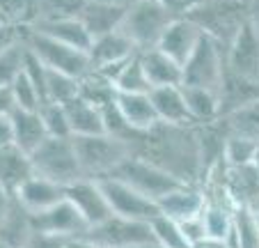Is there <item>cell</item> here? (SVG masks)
Masks as SVG:
<instances>
[{"label": "cell", "instance_id": "cell-44", "mask_svg": "<svg viewBox=\"0 0 259 248\" xmlns=\"http://www.w3.org/2000/svg\"><path fill=\"white\" fill-rule=\"evenodd\" d=\"M136 248H163V246H161V243L154 241V243H145V246H136Z\"/></svg>", "mask_w": 259, "mask_h": 248}, {"label": "cell", "instance_id": "cell-43", "mask_svg": "<svg viewBox=\"0 0 259 248\" xmlns=\"http://www.w3.org/2000/svg\"><path fill=\"white\" fill-rule=\"evenodd\" d=\"M250 19H252V25L257 28V32H259V3L257 0H252V16H250Z\"/></svg>", "mask_w": 259, "mask_h": 248}, {"label": "cell", "instance_id": "cell-8", "mask_svg": "<svg viewBox=\"0 0 259 248\" xmlns=\"http://www.w3.org/2000/svg\"><path fill=\"white\" fill-rule=\"evenodd\" d=\"M85 237L97 243L99 248H136L156 241L152 221L145 223V221L119 219V216H110L106 223L92 228Z\"/></svg>", "mask_w": 259, "mask_h": 248}, {"label": "cell", "instance_id": "cell-28", "mask_svg": "<svg viewBox=\"0 0 259 248\" xmlns=\"http://www.w3.org/2000/svg\"><path fill=\"white\" fill-rule=\"evenodd\" d=\"M225 241L230 248H259V225L250 204L236 207L234 228L227 234Z\"/></svg>", "mask_w": 259, "mask_h": 248}, {"label": "cell", "instance_id": "cell-34", "mask_svg": "<svg viewBox=\"0 0 259 248\" xmlns=\"http://www.w3.org/2000/svg\"><path fill=\"white\" fill-rule=\"evenodd\" d=\"M5 28H30L37 21V0H3Z\"/></svg>", "mask_w": 259, "mask_h": 248}, {"label": "cell", "instance_id": "cell-16", "mask_svg": "<svg viewBox=\"0 0 259 248\" xmlns=\"http://www.w3.org/2000/svg\"><path fill=\"white\" fill-rule=\"evenodd\" d=\"M10 117L12 122V145L23 150L25 154L37 152L46 140H49V131H46L44 117L39 111H21V108H12V111L3 113Z\"/></svg>", "mask_w": 259, "mask_h": 248}, {"label": "cell", "instance_id": "cell-30", "mask_svg": "<svg viewBox=\"0 0 259 248\" xmlns=\"http://www.w3.org/2000/svg\"><path fill=\"white\" fill-rule=\"evenodd\" d=\"M83 94V81L80 78L67 76L49 69V81H46V103H62L67 106L69 101L78 99Z\"/></svg>", "mask_w": 259, "mask_h": 248}, {"label": "cell", "instance_id": "cell-10", "mask_svg": "<svg viewBox=\"0 0 259 248\" xmlns=\"http://www.w3.org/2000/svg\"><path fill=\"white\" fill-rule=\"evenodd\" d=\"M225 69L250 83H259V32L252 19L245 21L236 37L225 46Z\"/></svg>", "mask_w": 259, "mask_h": 248}, {"label": "cell", "instance_id": "cell-38", "mask_svg": "<svg viewBox=\"0 0 259 248\" xmlns=\"http://www.w3.org/2000/svg\"><path fill=\"white\" fill-rule=\"evenodd\" d=\"M69 239L60 237V234H51V232H37L34 230L32 239H30L28 248H64Z\"/></svg>", "mask_w": 259, "mask_h": 248}, {"label": "cell", "instance_id": "cell-24", "mask_svg": "<svg viewBox=\"0 0 259 248\" xmlns=\"http://www.w3.org/2000/svg\"><path fill=\"white\" fill-rule=\"evenodd\" d=\"M128 5H113V3H97V0H88L80 21L85 23V28L90 30L94 39L103 37V34L117 32L119 25L124 21Z\"/></svg>", "mask_w": 259, "mask_h": 248}, {"label": "cell", "instance_id": "cell-42", "mask_svg": "<svg viewBox=\"0 0 259 248\" xmlns=\"http://www.w3.org/2000/svg\"><path fill=\"white\" fill-rule=\"evenodd\" d=\"M193 248H230L227 246V241L225 239H204V241H200V243H195Z\"/></svg>", "mask_w": 259, "mask_h": 248}, {"label": "cell", "instance_id": "cell-11", "mask_svg": "<svg viewBox=\"0 0 259 248\" xmlns=\"http://www.w3.org/2000/svg\"><path fill=\"white\" fill-rule=\"evenodd\" d=\"M136 53H140L136 44L126 34L110 32L103 34V37H97L92 42V49H90V62H92V74L97 76H103L110 85H113V76L124 62L133 58Z\"/></svg>", "mask_w": 259, "mask_h": 248}, {"label": "cell", "instance_id": "cell-41", "mask_svg": "<svg viewBox=\"0 0 259 248\" xmlns=\"http://www.w3.org/2000/svg\"><path fill=\"white\" fill-rule=\"evenodd\" d=\"M64 248H99V246L94 241H90L88 237H73V239H69Z\"/></svg>", "mask_w": 259, "mask_h": 248}, {"label": "cell", "instance_id": "cell-20", "mask_svg": "<svg viewBox=\"0 0 259 248\" xmlns=\"http://www.w3.org/2000/svg\"><path fill=\"white\" fill-rule=\"evenodd\" d=\"M206 207V195L200 189H195V184H184L181 189L167 193L165 198L158 200V209L163 216L175 221H188L202 216Z\"/></svg>", "mask_w": 259, "mask_h": 248}, {"label": "cell", "instance_id": "cell-23", "mask_svg": "<svg viewBox=\"0 0 259 248\" xmlns=\"http://www.w3.org/2000/svg\"><path fill=\"white\" fill-rule=\"evenodd\" d=\"M149 94H152V101L156 106V113L163 124H170V127H193V120H191V113H188V103L181 85H177V88H156Z\"/></svg>", "mask_w": 259, "mask_h": 248}, {"label": "cell", "instance_id": "cell-9", "mask_svg": "<svg viewBox=\"0 0 259 248\" xmlns=\"http://www.w3.org/2000/svg\"><path fill=\"white\" fill-rule=\"evenodd\" d=\"M101 189L106 193L108 202H110V209H113L115 216L119 219H131V221H154L161 209H158V202L152 198L142 195L140 191H136L133 186L124 184V182L115 180V177H103Z\"/></svg>", "mask_w": 259, "mask_h": 248}, {"label": "cell", "instance_id": "cell-25", "mask_svg": "<svg viewBox=\"0 0 259 248\" xmlns=\"http://www.w3.org/2000/svg\"><path fill=\"white\" fill-rule=\"evenodd\" d=\"M30 28L39 30V32L46 34V37L58 39V42H62V44H67V46H73V49H78V51H85V53H90L92 42H94V37L90 34V30L85 28V23L80 19L39 21V23L30 25Z\"/></svg>", "mask_w": 259, "mask_h": 248}, {"label": "cell", "instance_id": "cell-32", "mask_svg": "<svg viewBox=\"0 0 259 248\" xmlns=\"http://www.w3.org/2000/svg\"><path fill=\"white\" fill-rule=\"evenodd\" d=\"M88 0H37V21L80 19Z\"/></svg>", "mask_w": 259, "mask_h": 248}, {"label": "cell", "instance_id": "cell-40", "mask_svg": "<svg viewBox=\"0 0 259 248\" xmlns=\"http://www.w3.org/2000/svg\"><path fill=\"white\" fill-rule=\"evenodd\" d=\"M0 147H7V145H12V122H10V117L7 115H3L0 117Z\"/></svg>", "mask_w": 259, "mask_h": 248}, {"label": "cell", "instance_id": "cell-19", "mask_svg": "<svg viewBox=\"0 0 259 248\" xmlns=\"http://www.w3.org/2000/svg\"><path fill=\"white\" fill-rule=\"evenodd\" d=\"M64 108H67V117H69V124H71L73 138L106 133V115H103V106L99 101L80 94L78 99L69 101Z\"/></svg>", "mask_w": 259, "mask_h": 248}, {"label": "cell", "instance_id": "cell-27", "mask_svg": "<svg viewBox=\"0 0 259 248\" xmlns=\"http://www.w3.org/2000/svg\"><path fill=\"white\" fill-rule=\"evenodd\" d=\"M0 101H3V113L12 111V108H21V111H41L44 106V97L34 83L30 81L25 74H21L10 88H0Z\"/></svg>", "mask_w": 259, "mask_h": 248}, {"label": "cell", "instance_id": "cell-4", "mask_svg": "<svg viewBox=\"0 0 259 248\" xmlns=\"http://www.w3.org/2000/svg\"><path fill=\"white\" fill-rule=\"evenodd\" d=\"M23 42L30 49V53L34 58H39L53 72L67 74V76L80 78V81H85L90 76V72H92V62H90V55L85 51H78V49H73V46L58 42V39L46 37L39 30L25 28Z\"/></svg>", "mask_w": 259, "mask_h": 248}, {"label": "cell", "instance_id": "cell-18", "mask_svg": "<svg viewBox=\"0 0 259 248\" xmlns=\"http://www.w3.org/2000/svg\"><path fill=\"white\" fill-rule=\"evenodd\" d=\"M14 195L30 214H41V211L60 204L62 200H67V186L55 184V182L46 180L41 175H34Z\"/></svg>", "mask_w": 259, "mask_h": 248}, {"label": "cell", "instance_id": "cell-1", "mask_svg": "<svg viewBox=\"0 0 259 248\" xmlns=\"http://www.w3.org/2000/svg\"><path fill=\"white\" fill-rule=\"evenodd\" d=\"M73 147L78 154L83 175L90 180H103L110 177L119 165L133 154V145L110 133L99 136H76Z\"/></svg>", "mask_w": 259, "mask_h": 248}, {"label": "cell", "instance_id": "cell-46", "mask_svg": "<svg viewBox=\"0 0 259 248\" xmlns=\"http://www.w3.org/2000/svg\"><path fill=\"white\" fill-rule=\"evenodd\" d=\"M254 211V219H257V225H259V209H252Z\"/></svg>", "mask_w": 259, "mask_h": 248}, {"label": "cell", "instance_id": "cell-7", "mask_svg": "<svg viewBox=\"0 0 259 248\" xmlns=\"http://www.w3.org/2000/svg\"><path fill=\"white\" fill-rule=\"evenodd\" d=\"M181 72V88H204L218 92L225 78V44L204 34Z\"/></svg>", "mask_w": 259, "mask_h": 248}, {"label": "cell", "instance_id": "cell-17", "mask_svg": "<svg viewBox=\"0 0 259 248\" xmlns=\"http://www.w3.org/2000/svg\"><path fill=\"white\" fill-rule=\"evenodd\" d=\"M115 106L119 108L122 117L126 120V124L136 133H149L161 124V117L156 113V106L152 101L149 92H115Z\"/></svg>", "mask_w": 259, "mask_h": 248}, {"label": "cell", "instance_id": "cell-22", "mask_svg": "<svg viewBox=\"0 0 259 248\" xmlns=\"http://www.w3.org/2000/svg\"><path fill=\"white\" fill-rule=\"evenodd\" d=\"M140 60H142V69H145V76L149 81V85H152V90L181 85V78H184L181 64L175 62L163 51H158V49L140 51Z\"/></svg>", "mask_w": 259, "mask_h": 248}, {"label": "cell", "instance_id": "cell-37", "mask_svg": "<svg viewBox=\"0 0 259 248\" xmlns=\"http://www.w3.org/2000/svg\"><path fill=\"white\" fill-rule=\"evenodd\" d=\"M179 225H181V232H184L186 241L191 243V248L195 246V243L209 239V232H206V225H204V219H202V216H195V219H188V221H181Z\"/></svg>", "mask_w": 259, "mask_h": 248}, {"label": "cell", "instance_id": "cell-12", "mask_svg": "<svg viewBox=\"0 0 259 248\" xmlns=\"http://www.w3.org/2000/svg\"><path fill=\"white\" fill-rule=\"evenodd\" d=\"M67 200L83 214V219L90 223V230L101 225V223H106L110 216H115L99 180L83 177V180L69 184L67 186Z\"/></svg>", "mask_w": 259, "mask_h": 248}, {"label": "cell", "instance_id": "cell-29", "mask_svg": "<svg viewBox=\"0 0 259 248\" xmlns=\"http://www.w3.org/2000/svg\"><path fill=\"white\" fill-rule=\"evenodd\" d=\"M113 88L115 92H152V85L145 76V69H142V60L140 53H136L128 62H124L122 67L115 72L113 76Z\"/></svg>", "mask_w": 259, "mask_h": 248}, {"label": "cell", "instance_id": "cell-21", "mask_svg": "<svg viewBox=\"0 0 259 248\" xmlns=\"http://www.w3.org/2000/svg\"><path fill=\"white\" fill-rule=\"evenodd\" d=\"M30 177H34L32 156L25 154L16 145L0 147V182H3V193H16Z\"/></svg>", "mask_w": 259, "mask_h": 248}, {"label": "cell", "instance_id": "cell-2", "mask_svg": "<svg viewBox=\"0 0 259 248\" xmlns=\"http://www.w3.org/2000/svg\"><path fill=\"white\" fill-rule=\"evenodd\" d=\"M177 16L163 0H131L119 32L126 34L140 51L156 49L165 28Z\"/></svg>", "mask_w": 259, "mask_h": 248}, {"label": "cell", "instance_id": "cell-31", "mask_svg": "<svg viewBox=\"0 0 259 248\" xmlns=\"http://www.w3.org/2000/svg\"><path fill=\"white\" fill-rule=\"evenodd\" d=\"M257 154H259V140L230 133L225 143V156H223V161H225L227 168H243V165L254 163Z\"/></svg>", "mask_w": 259, "mask_h": 248}, {"label": "cell", "instance_id": "cell-13", "mask_svg": "<svg viewBox=\"0 0 259 248\" xmlns=\"http://www.w3.org/2000/svg\"><path fill=\"white\" fill-rule=\"evenodd\" d=\"M32 225L37 232H51L67 239L85 237L90 232V223L69 200H62L60 204L41 211V214H32Z\"/></svg>", "mask_w": 259, "mask_h": 248}, {"label": "cell", "instance_id": "cell-39", "mask_svg": "<svg viewBox=\"0 0 259 248\" xmlns=\"http://www.w3.org/2000/svg\"><path fill=\"white\" fill-rule=\"evenodd\" d=\"M167 7H170V12L175 16H188L191 12H195L200 5H204L206 0H163Z\"/></svg>", "mask_w": 259, "mask_h": 248}, {"label": "cell", "instance_id": "cell-45", "mask_svg": "<svg viewBox=\"0 0 259 248\" xmlns=\"http://www.w3.org/2000/svg\"><path fill=\"white\" fill-rule=\"evenodd\" d=\"M252 209H259V195H257V200H254V204H252Z\"/></svg>", "mask_w": 259, "mask_h": 248}, {"label": "cell", "instance_id": "cell-15", "mask_svg": "<svg viewBox=\"0 0 259 248\" xmlns=\"http://www.w3.org/2000/svg\"><path fill=\"white\" fill-rule=\"evenodd\" d=\"M32 234V214L14 193H3V248H28Z\"/></svg>", "mask_w": 259, "mask_h": 248}, {"label": "cell", "instance_id": "cell-26", "mask_svg": "<svg viewBox=\"0 0 259 248\" xmlns=\"http://www.w3.org/2000/svg\"><path fill=\"white\" fill-rule=\"evenodd\" d=\"M184 97L188 103L193 127H209L215 124L220 117V97L213 90L204 88H184Z\"/></svg>", "mask_w": 259, "mask_h": 248}, {"label": "cell", "instance_id": "cell-14", "mask_svg": "<svg viewBox=\"0 0 259 248\" xmlns=\"http://www.w3.org/2000/svg\"><path fill=\"white\" fill-rule=\"evenodd\" d=\"M202 37H204V32H202L200 25L193 23L188 16H177L165 28L156 49L163 51L165 55H170L175 62H179L184 67L186 60L193 55V51L197 49Z\"/></svg>", "mask_w": 259, "mask_h": 248}, {"label": "cell", "instance_id": "cell-5", "mask_svg": "<svg viewBox=\"0 0 259 248\" xmlns=\"http://www.w3.org/2000/svg\"><path fill=\"white\" fill-rule=\"evenodd\" d=\"M110 177L133 186L136 191H140L142 195L156 200V202L161 198H165L167 193H172V191L181 189L184 184H188V182L179 180L177 175L167 172L165 168L152 163V161H147L145 156L136 154V152H133Z\"/></svg>", "mask_w": 259, "mask_h": 248}, {"label": "cell", "instance_id": "cell-3", "mask_svg": "<svg viewBox=\"0 0 259 248\" xmlns=\"http://www.w3.org/2000/svg\"><path fill=\"white\" fill-rule=\"evenodd\" d=\"M250 16H252V5L243 0H206L204 5L188 14V19L200 25L204 34L227 46Z\"/></svg>", "mask_w": 259, "mask_h": 248}, {"label": "cell", "instance_id": "cell-6", "mask_svg": "<svg viewBox=\"0 0 259 248\" xmlns=\"http://www.w3.org/2000/svg\"><path fill=\"white\" fill-rule=\"evenodd\" d=\"M30 156H32L34 175H41L55 184L69 186L85 177L73 147V138H49Z\"/></svg>", "mask_w": 259, "mask_h": 248}, {"label": "cell", "instance_id": "cell-33", "mask_svg": "<svg viewBox=\"0 0 259 248\" xmlns=\"http://www.w3.org/2000/svg\"><path fill=\"white\" fill-rule=\"evenodd\" d=\"M230 129V133H236V136H248L259 140V99L248 106L234 111L232 115L223 117Z\"/></svg>", "mask_w": 259, "mask_h": 248}, {"label": "cell", "instance_id": "cell-35", "mask_svg": "<svg viewBox=\"0 0 259 248\" xmlns=\"http://www.w3.org/2000/svg\"><path fill=\"white\" fill-rule=\"evenodd\" d=\"M152 230H154L156 243H161L163 248H191V243L186 241V237L181 232L179 221L158 214L156 219L152 221Z\"/></svg>", "mask_w": 259, "mask_h": 248}, {"label": "cell", "instance_id": "cell-36", "mask_svg": "<svg viewBox=\"0 0 259 248\" xmlns=\"http://www.w3.org/2000/svg\"><path fill=\"white\" fill-rule=\"evenodd\" d=\"M41 117H44L46 131L51 138H73L71 133V124H69L67 117V108L62 103H44L41 106Z\"/></svg>", "mask_w": 259, "mask_h": 248}]
</instances>
